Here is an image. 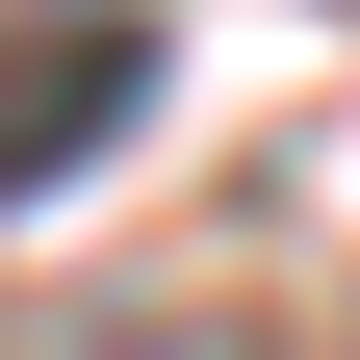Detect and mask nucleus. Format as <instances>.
I'll return each mask as SVG.
<instances>
[{"instance_id": "1", "label": "nucleus", "mask_w": 360, "mask_h": 360, "mask_svg": "<svg viewBox=\"0 0 360 360\" xmlns=\"http://www.w3.org/2000/svg\"><path fill=\"white\" fill-rule=\"evenodd\" d=\"M155 129V0H0V206Z\"/></svg>"}]
</instances>
